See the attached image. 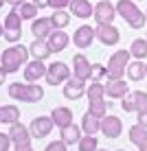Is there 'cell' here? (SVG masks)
Instances as JSON below:
<instances>
[{
    "mask_svg": "<svg viewBox=\"0 0 147 151\" xmlns=\"http://www.w3.org/2000/svg\"><path fill=\"white\" fill-rule=\"evenodd\" d=\"M4 35L2 37L9 42V44H18L20 40H22V18H20L18 9L13 7V11L7 13V18H4Z\"/></svg>",
    "mask_w": 147,
    "mask_h": 151,
    "instance_id": "277c9868",
    "label": "cell"
},
{
    "mask_svg": "<svg viewBox=\"0 0 147 151\" xmlns=\"http://www.w3.org/2000/svg\"><path fill=\"white\" fill-rule=\"evenodd\" d=\"M136 2H138V0H136Z\"/></svg>",
    "mask_w": 147,
    "mask_h": 151,
    "instance_id": "816d5d0a",
    "label": "cell"
},
{
    "mask_svg": "<svg viewBox=\"0 0 147 151\" xmlns=\"http://www.w3.org/2000/svg\"><path fill=\"white\" fill-rule=\"evenodd\" d=\"M7 134H9V138H11L13 145H31V138H33V136H31V129L24 127L20 121L13 123L11 127H9Z\"/></svg>",
    "mask_w": 147,
    "mask_h": 151,
    "instance_id": "9a60e30c",
    "label": "cell"
},
{
    "mask_svg": "<svg viewBox=\"0 0 147 151\" xmlns=\"http://www.w3.org/2000/svg\"><path fill=\"white\" fill-rule=\"evenodd\" d=\"M46 70H49V66H46L42 59L27 61V66H24V81H27V83H35V81L44 79Z\"/></svg>",
    "mask_w": 147,
    "mask_h": 151,
    "instance_id": "ba28073f",
    "label": "cell"
},
{
    "mask_svg": "<svg viewBox=\"0 0 147 151\" xmlns=\"http://www.w3.org/2000/svg\"><path fill=\"white\" fill-rule=\"evenodd\" d=\"M81 129H83V134H101V118H97V116H92L90 112H86L83 114V118H81Z\"/></svg>",
    "mask_w": 147,
    "mask_h": 151,
    "instance_id": "cb8c5ba5",
    "label": "cell"
},
{
    "mask_svg": "<svg viewBox=\"0 0 147 151\" xmlns=\"http://www.w3.org/2000/svg\"><path fill=\"white\" fill-rule=\"evenodd\" d=\"M4 81H7V72H4L2 68H0V86H2Z\"/></svg>",
    "mask_w": 147,
    "mask_h": 151,
    "instance_id": "ee69618b",
    "label": "cell"
},
{
    "mask_svg": "<svg viewBox=\"0 0 147 151\" xmlns=\"http://www.w3.org/2000/svg\"><path fill=\"white\" fill-rule=\"evenodd\" d=\"M132 94H134L136 114H143V112H147V92H143V90H136V92H132Z\"/></svg>",
    "mask_w": 147,
    "mask_h": 151,
    "instance_id": "836d02e7",
    "label": "cell"
},
{
    "mask_svg": "<svg viewBox=\"0 0 147 151\" xmlns=\"http://www.w3.org/2000/svg\"><path fill=\"white\" fill-rule=\"evenodd\" d=\"M11 7H18V4H22V2H27V0H7Z\"/></svg>",
    "mask_w": 147,
    "mask_h": 151,
    "instance_id": "7bdbcfd3",
    "label": "cell"
},
{
    "mask_svg": "<svg viewBox=\"0 0 147 151\" xmlns=\"http://www.w3.org/2000/svg\"><path fill=\"white\" fill-rule=\"evenodd\" d=\"M127 79L130 81H143V77H147V64H143V59H136V61H130L127 66Z\"/></svg>",
    "mask_w": 147,
    "mask_h": 151,
    "instance_id": "603a6c76",
    "label": "cell"
},
{
    "mask_svg": "<svg viewBox=\"0 0 147 151\" xmlns=\"http://www.w3.org/2000/svg\"><path fill=\"white\" fill-rule=\"evenodd\" d=\"M29 53H31V57H33V59H49L51 57V53H53V50H51V46H49V42L46 40H35L33 37V42H31L29 44Z\"/></svg>",
    "mask_w": 147,
    "mask_h": 151,
    "instance_id": "d6986e66",
    "label": "cell"
},
{
    "mask_svg": "<svg viewBox=\"0 0 147 151\" xmlns=\"http://www.w3.org/2000/svg\"><path fill=\"white\" fill-rule=\"evenodd\" d=\"M20 121V110L15 105H2V123L13 125Z\"/></svg>",
    "mask_w": 147,
    "mask_h": 151,
    "instance_id": "1f68e13d",
    "label": "cell"
},
{
    "mask_svg": "<svg viewBox=\"0 0 147 151\" xmlns=\"http://www.w3.org/2000/svg\"><path fill=\"white\" fill-rule=\"evenodd\" d=\"M15 9H18V13H20L22 20H35V18H38V9L40 7L35 2H22V4H18Z\"/></svg>",
    "mask_w": 147,
    "mask_h": 151,
    "instance_id": "83f0119b",
    "label": "cell"
},
{
    "mask_svg": "<svg viewBox=\"0 0 147 151\" xmlns=\"http://www.w3.org/2000/svg\"><path fill=\"white\" fill-rule=\"evenodd\" d=\"M94 40H97V31L92 27H88V24H81V27L72 33V44H75L77 48H88Z\"/></svg>",
    "mask_w": 147,
    "mask_h": 151,
    "instance_id": "7c38bea8",
    "label": "cell"
},
{
    "mask_svg": "<svg viewBox=\"0 0 147 151\" xmlns=\"http://www.w3.org/2000/svg\"><path fill=\"white\" fill-rule=\"evenodd\" d=\"M119 151H125V149H119Z\"/></svg>",
    "mask_w": 147,
    "mask_h": 151,
    "instance_id": "681fc988",
    "label": "cell"
},
{
    "mask_svg": "<svg viewBox=\"0 0 147 151\" xmlns=\"http://www.w3.org/2000/svg\"><path fill=\"white\" fill-rule=\"evenodd\" d=\"M106 94L110 99H123L130 94V88H127V81L123 79H108L106 83Z\"/></svg>",
    "mask_w": 147,
    "mask_h": 151,
    "instance_id": "2e32d148",
    "label": "cell"
},
{
    "mask_svg": "<svg viewBox=\"0 0 147 151\" xmlns=\"http://www.w3.org/2000/svg\"><path fill=\"white\" fill-rule=\"evenodd\" d=\"M136 123H138V125H143V127H147V112H143V114H136Z\"/></svg>",
    "mask_w": 147,
    "mask_h": 151,
    "instance_id": "ab89813d",
    "label": "cell"
},
{
    "mask_svg": "<svg viewBox=\"0 0 147 151\" xmlns=\"http://www.w3.org/2000/svg\"><path fill=\"white\" fill-rule=\"evenodd\" d=\"M145 15H147V11H145Z\"/></svg>",
    "mask_w": 147,
    "mask_h": 151,
    "instance_id": "f907efd6",
    "label": "cell"
},
{
    "mask_svg": "<svg viewBox=\"0 0 147 151\" xmlns=\"http://www.w3.org/2000/svg\"><path fill=\"white\" fill-rule=\"evenodd\" d=\"M51 118H53L55 127L57 129H64L68 125H72V112L68 110V107H53V112H51Z\"/></svg>",
    "mask_w": 147,
    "mask_h": 151,
    "instance_id": "44dd1931",
    "label": "cell"
},
{
    "mask_svg": "<svg viewBox=\"0 0 147 151\" xmlns=\"http://www.w3.org/2000/svg\"><path fill=\"white\" fill-rule=\"evenodd\" d=\"M86 94H88V101H101V99H106V86L101 81H90Z\"/></svg>",
    "mask_w": 147,
    "mask_h": 151,
    "instance_id": "d4e9b609",
    "label": "cell"
},
{
    "mask_svg": "<svg viewBox=\"0 0 147 151\" xmlns=\"http://www.w3.org/2000/svg\"><path fill=\"white\" fill-rule=\"evenodd\" d=\"M13 151H33V147H31V145H15Z\"/></svg>",
    "mask_w": 147,
    "mask_h": 151,
    "instance_id": "b9f144b4",
    "label": "cell"
},
{
    "mask_svg": "<svg viewBox=\"0 0 147 151\" xmlns=\"http://www.w3.org/2000/svg\"><path fill=\"white\" fill-rule=\"evenodd\" d=\"M49 46H51V50L53 53H62V50L66 48L68 44H70V37H68V33L66 31H62V29H55L53 33L49 35Z\"/></svg>",
    "mask_w": 147,
    "mask_h": 151,
    "instance_id": "ac0fdd59",
    "label": "cell"
},
{
    "mask_svg": "<svg viewBox=\"0 0 147 151\" xmlns=\"http://www.w3.org/2000/svg\"><path fill=\"white\" fill-rule=\"evenodd\" d=\"M130 55L134 57V59H147V37H138L132 42V46H130Z\"/></svg>",
    "mask_w": 147,
    "mask_h": 151,
    "instance_id": "484cf974",
    "label": "cell"
},
{
    "mask_svg": "<svg viewBox=\"0 0 147 151\" xmlns=\"http://www.w3.org/2000/svg\"><path fill=\"white\" fill-rule=\"evenodd\" d=\"M46 83L49 86H59V83H66L70 79V68L64 64V61H55V64H49V70H46Z\"/></svg>",
    "mask_w": 147,
    "mask_h": 151,
    "instance_id": "8992f818",
    "label": "cell"
},
{
    "mask_svg": "<svg viewBox=\"0 0 147 151\" xmlns=\"http://www.w3.org/2000/svg\"><path fill=\"white\" fill-rule=\"evenodd\" d=\"M108 107H110V103H106V99H101V101H90L88 112H90L92 116H97V118H103L108 114Z\"/></svg>",
    "mask_w": 147,
    "mask_h": 151,
    "instance_id": "4dcf8cb0",
    "label": "cell"
},
{
    "mask_svg": "<svg viewBox=\"0 0 147 151\" xmlns=\"http://www.w3.org/2000/svg\"><path fill=\"white\" fill-rule=\"evenodd\" d=\"M11 138H9V134H0V151H9L11 147Z\"/></svg>",
    "mask_w": 147,
    "mask_h": 151,
    "instance_id": "74e56055",
    "label": "cell"
},
{
    "mask_svg": "<svg viewBox=\"0 0 147 151\" xmlns=\"http://www.w3.org/2000/svg\"><path fill=\"white\" fill-rule=\"evenodd\" d=\"M77 147H79V151H97L99 149V140H97V136H92V134H83Z\"/></svg>",
    "mask_w": 147,
    "mask_h": 151,
    "instance_id": "d6a6232c",
    "label": "cell"
},
{
    "mask_svg": "<svg viewBox=\"0 0 147 151\" xmlns=\"http://www.w3.org/2000/svg\"><path fill=\"white\" fill-rule=\"evenodd\" d=\"M66 149H68V145L59 138V140H53V142H49L44 151H66Z\"/></svg>",
    "mask_w": 147,
    "mask_h": 151,
    "instance_id": "8d00e7d4",
    "label": "cell"
},
{
    "mask_svg": "<svg viewBox=\"0 0 147 151\" xmlns=\"http://www.w3.org/2000/svg\"><path fill=\"white\" fill-rule=\"evenodd\" d=\"M27 81H15L9 86V96L13 99V101H24V96H27Z\"/></svg>",
    "mask_w": 147,
    "mask_h": 151,
    "instance_id": "f546056e",
    "label": "cell"
},
{
    "mask_svg": "<svg viewBox=\"0 0 147 151\" xmlns=\"http://www.w3.org/2000/svg\"><path fill=\"white\" fill-rule=\"evenodd\" d=\"M117 11L119 15L130 24V29H143L147 22V15L138 9L136 0H119L117 2Z\"/></svg>",
    "mask_w": 147,
    "mask_h": 151,
    "instance_id": "7a4b0ae2",
    "label": "cell"
},
{
    "mask_svg": "<svg viewBox=\"0 0 147 151\" xmlns=\"http://www.w3.org/2000/svg\"><path fill=\"white\" fill-rule=\"evenodd\" d=\"M72 11V15L75 18H90V15L94 13V4H90V0H70V7H68Z\"/></svg>",
    "mask_w": 147,
    "mask_h": 151,
    "instance_id": "ffe728a7",
    "label": "cell"
},
{
    "mask_svg": "<svg viewBox=\"0 0 147 151\" xmlns=\"http://www.w3.org/2000/svg\"><path fill=\"white\" fill-rule=\"evenodd\" d=\"M130 50H117L112 53V57L108 59V79H123V75L127 72L130 66Z\"/></svg>",
    "mask_w": 147,
    "mask_h": 151,
    "instance_id": "3957f363",
    "label": "cell"
},
{
    "mask_svg": "<svg viewBox=\"0 0 147 151\" xmlns=\"http://www.w3.org/2000/svg\"><path fill=\"white\" fill-rule=\"evenodd\" d=\"M53 127H55V123H53L51 116H38V118H33L31 125H29L31 136L33 138H46L51 132H53Z\"/></svg>",
    "mask_w": 147,
    "mask_h": 151,
    "instance_id": "9c48e42d",
    "label": "cell"
},
{
    "mask_svg": "<svg viewBox=\"0 0 147 151\" xmlns=\"http://www.w3.org/2000/svg\"><path fill=\"white\" fill-rule=\"evenodd\" d=\"M117 15H119V11H117V4H112V0H101V2L94 4L92 18L97 24H112Z\"/></svg>",
    "mask_w": 147,
    "mask_h": 151,
    "instance_id": "5b68a950",
    "label": "cell"
},
{
    "mask_svg": "<svg viewBox=\"0 0 147 151\" xmlns=\"http://www.w3.org/2000/svg\"><path fill=\"white\" fill-rule=\"evenodd\" d=\"M121 107H123V112H136V105H134V94L130 92L127 96L121 99Z\"/></svg>",
    "mask_w": 147,
    "mask_h": 151,
    "instance_id": "d590c367",
    "label": "cell"
},
{
    "mask_svg": "<svg viewBox=\"0 0 147 151\" xmlns=\"http://www.w3.org/2000/svg\"><path fill=\"white\" fill-rule=\"evenodd\" d=\"M2 35H4V24L0 22V37H2Z\"/></svg>",
    "mask_w": 147,
    "mask_h": 151,
    "instance_id": "f6af8a7d",
    "label": "cell"
},
{
    "mask_svg": "<svg viewBox=\"0 0 147 151\" xmlns=\"http://www.w3.org/2000/svg\"><path fill=\"white\" fill-rule=\"evenodd\" d=\"M97 40L101 42L103 46H117L121 40V33L114 24H97Z\"/></svg>",
    "mask_w": 147,
    "mask_h": 151,
    "instance_id": "52a82bcc",
    "label": "cell"
},
{
    "mask_svg": "<svg viewBox=\"0 0 147 151\" xmlns=\"http://www.w3.org/2000/svg\"><path fill=\"white\" fill-rule=\"evenodd\" d=\"M0 123H2V105H0Z\"/></svg>",
    "mask_w": 147,
    "mask_h": 151,
    "instance_id": "bcb514c9",
    "label": "cell"
},
{
    "mask_svg": "<svg viewBox=\"0 0 147 151\" xmlns=\"http://www.w3.org/2000/svg\"><path fill=\"white\" fill-rule=\"evenodd\" d=\"M70 7V0H51V9H68Z\"/></svg>",
    "mask_w": 147,
    "mask_h": 151,
    "instance_id": "f35d334b",
    "label": "cell"
},
{
    "mask_svg": "<svg viewBox=\"0 0 147 151\" xmlns=\"http://www.w3.org/2000/svg\"><path fill=\"white\" fill-rule=\"evenodd\" d=\"M86 81L83 79H77V77H70L66 83H64V99H68V101H77V99H81L83 94H86Z\"/></svg>",
    "mask_w": 147,
    "mask_h": 151,
    "instance_id": "30bf717a",
    "label": "cell"
},
{
    "mask_svg": "<svg viewBox=\"0 0 147 151\" xmlns=\"http://www.w3.org/2000/svg\"><path fill=\"white\" fill-rule=\"evenodd\" d=\"M59 136H62V140H64L66 145H79V140H81V136H83V129L81 127H77L75 123L72 125H68V127H64V129H59Z\"/></svg>",
    "mask_w": 147,
    "mask_h": 151,
    "instance_id": "7402d4cb",
    "label": "cell"
},
{
    "mask_svg": "<svg viewBox=\"0 0 147 151\" xmlns=\"http://www.w3.org/2000/svg\"><path fill=\"white\" fill-rule=\"evenodd\" d=\"M29 55L31 53H29L27 46H9V48H4L2 55H0V68L7 72V75L18 72L20 66H27Z\"/></svg>",
    "mask_w": 147,
    "mask_h": 151,
    "instance_id": "6da1fadb",
    "label": "cell"
},
{
    "mask_svg": "<svg viewBox=\"0 0 147 151\" xmlns=\"http://www.w3.org/2000/svg\"><path fill=\"white\" fill-rule=\"evenodd\" d=\"M55 31L51 18H35L31 20V33H33L35 40H49V35Z\"/></svg>",
    "mask_w": 147,
    "mask_h": 151,
    "instance_id": "5bb4252c",
    "label": "cell"
},
{
    "mask_svg": "<svg viewBox=\"0 0 147 151\" xmlns=\"http://www.w3.org/2000/svg\"><path fill=\"white\" fill-rule=\"evenodd\" d=\"M44 99V88L40 83H29L27 86V96H24V103H38Z\"/></svg>",
    "mask_w": 147,
    "mask_h": 151,
    "instance_id": "4316f807",
    "label": "cell"
},
{
    "mask_svg": "<svg viewBox=\"0 0 147 151\" xmlns=\"http://www.w3.org/2000/svg\"><path fill=\"white\" fill-rule=\"evenodd\" d=\"M101 134L106 138H119L123 134V123H121L119 116H112V114H106L101 118Z\"/></svg>",
    "mask_w": 147,
    "mask_h": 151,
    "instance_id": "8fae6325",
    "label": "cell"
},
{
    "mask_svg": "<svg viewBox=\"0 0 147 151\" xmlns=\"http://www.w3.org/2000/svg\"><path fill=\"white\" fill-rule=\"evenodd\" d=\"M108 77V68L103 64H92V72H90V81H101Z\"/></svg>",
    "mask_w": 147,
    "mask_h": 151,
    "instance_id": "e575fe53",
    "label": "cell"
},
{
    "mask_svg": "<svg viewBox=\"0 0 147 151\" xmlns=\"http://www.w3.org/2000/svg\"><path fill=\"white\" fill-rule=\"evenodd\" d=\"M51 22H53L55 29H66L68 22H70V13L64 11V9H55V11L51 13Z\"/></svg>",
    "mask_w": 147,
    "mask_h": 151,
    "instance_id": "f1b7e54d",
    "label": "cell"
},
{
    "mask_svg": "<svg viewBox=\"0 0 147 151\" xmlns=\"http://www.w3.org/2000/svg\"><path fill=\"white\" fill-rule=\"evenodd\" d=\"M90 72H92V64L86 55H75L72 57V77L77 79H83V81H90Z\"/></svg>",
    "mask_w": 147,
    "mask_h": 151,
    "instance_id": "4fadbf2b",
    "label": "cell"
},
{
    "mask_svg": "<svg viewBox=\"0 0 147 151\" xmlns=\"http://www.w3.org/2000/svg\"><path fill=\"white\" fill-rule=\"evenodd\" d=\"M35 4H38L40 9H46V7H51V0H33Z\"/></svg>",
    "mask_w": 147,
    "mask_h": 151,
    "instance_id": "60d3db41",
    "label": "cell"
},
{
    "mask_svg": "<svg viewBox=\"0 0 147 151\" xmlns=\"http://www.w3.org/2000/svg\"><path fill=\"white\" fill-rule=\"evenodd\" d=\"M127 136H130V142L138 147V151H147V127L136 123V125L130 127Z\"/></svg>",
    "mask_w": 147,
    "mask_h": 151,
    "instance_id": "e0dca14e",
    "label": "cell"
},
{
    "mask_svg": "<svg viewBox=\"0 0 147 151\" xmlns=\"http://www.w3.org/2000/svg\"><path fill=\"white\" fill-rule=\"evenodd\" d=\"M97 151H106V149H97Z\"/></svg>",
    "mask_w": 147,
    "mask_h": 151,
    "instance_id": "c3c4849f",
    "label": "cell"
},
{
    "mask_svg": "<svg viewBox=\"0 0 147 151\" xmlns=\"http://www.w3.org/2000/svg\"><path fill=\"white\" fill-rule=\"evenodd\" d=\"M4 2H7V0H0V9H2V4H4Z\"/></svg>",
    "mask_w": 147,
    "mask_h": 151,
    "instance_id": "7dc6e473",
    "label": "cell"
}]
</instances>
